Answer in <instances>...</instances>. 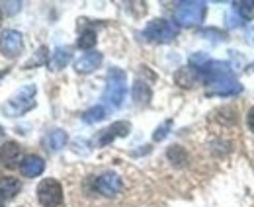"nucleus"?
<instances>
[{
	"mask_svg": "<svg viewBox=\"0 0 254 207\" xmlns=\"http://www.w3.org/2000/svg\"><path fill=\"white\" fill-rule=\"evenodd\" d=\"M35 86L33 84H26L18 90L10 100L8 104L2 108L6 112V116L10 118H16V116H24L26 112H30L33 106H35Z\"/></svg>",
	"mask_w": 254,
	"mask_h": 207,
	"instance_id": "1",
	"label": "nucleus"
},
{
	"mask_svg": "<svg viewBox=\"0 0 254 207\" xmlns=\"http://www.w3.org/2000/svg\"><path fill=\"white\" fill-rule=\"evenodd\" d=\"M127 92V74L122 69H110L108 72V86H106V94L104 98L114 106L120 108L126 100Z\"/></svg>",
	"mask_w": 254,
	"mask_h": 207,
	"instance_id": "2",
	"label": "nucleus"
},
{
	"mask_svg": "<svg viewBox=\"0 0 254 207\" xmlns=\"http://www.w3.org/2000/svg\"><path fill=\"white\" fill-rule=\"evenodd\" d=\"M176 35H178V26L168 20H153L143 30V37L147 41H155V43H168Z\"/></svg>",
	"mask_w": 254,
	"mask_h": 207,
	"instance_id": "3",
	"label": "nucleus"
},
{
	"mask_svg": "<svg viewBox=\"0 0 254 207\" xmlns=\"http://www.w3.org/2000/svg\"><path fill=\"white\" fill-rule=\"evenodd\" d=\"M205 16V2H180L176 12H174V18L180 26H195L203 20Z\"/></svg>",
	"mask_w": 254,
	"mask_h": 207,
	"instance_id": "4",
	"label": "nucleus"
},
{
	"mask_svg": "<svg viewBox=\"0 0 254 207\" xmlns=\"http://www.w3.org/2000/svg\"><path fill=\"white\" fill-rule=\"evenodd\" d=\"M37 200L43 207H59L63 204V188L57 180L45 178L37 186Z\"/></svg>",
	"mask_w": 254,
	"mask_h": 207,
	"instance_id": "5",
	"label": "nucleus"
},
{
	"mask_svg": "<svg viewBox=\"0 0 254 207\" xmlns=\"http://www.w3.org/2000/svg\"><path fill=\"white\" fill-rule=\"evenodd\" d=\"M24 49V39L22 33L16 30H6L0 35V51L8 59H16Z\"/></svg>",
	"mask_w": 254,
	"mask_h": 207,
	"instance_id": "6",
	"label": "nucleus"
},
{
	"mask_svg": "<svg viewBox=\"0 0 254 207\" xmlns=\"http://www.w3.org/2000/svg\"><path fill=\"white\" fill-rule=\"evenodd\" d=\"M94 188L98 194H102L106 198H116L122 192L124 184H122V178L116 172H104L102 176H98L94 180Z\"/></svg>",
	"mask_w": 254,
	"mask_h": 207,
	"instance_id": "7",
	"label": "nucleus"
},
{
	"mask_svg": "<svg viewBox=\"0 0 254 207\" xmlns=\"http://www.w3.org/2000/svg\"><path fill=\"white\" fill-rule=\"evenodd\" d=\"M209 86V94H217V96H235L239 92H243V84L231 74V76H223V78H217L213 82L207 84Z\"/></svg>",
	"mask_w": 254,
	"mask_h": 207,
	"instance_id": "8",
	"label": "nucleus"
},
{
	"mask_svg": "<svg viewBox=\"0 0 254 207\" xmlns=\"http://www.w3.org/2000/svg\"><path fill=\"white\" fill-rule=\"evenodd\" d=\"M129 131H131V125H129L127 121H116V123H112L108 129H104V131L98 135V145H100V147L110 145L116 137H126Z\"/></svg>",
	"mask_w": 254,
	"mask_h": 207,
	"instance_id": "9",
	"label": "nucleus"
},
{
	"mask_svg": "<svg viewBox=\"0 0 254 207\" xmlns=\"http://www.w3.org/2000/svg\"><path fill=\"white\" fill-rule=\"evenodd\" d=\"M22 158V148L18 143L14 141H6L2 147H0V162L6 166V168H16L18 162Z\"/></svg>",
	"mask_w": 254,
	"mask_h": 207,
	"instance_id": "10",
	"label": "nucleus"
},
{
	"mask_svg": "<svg viewBox=\"0 0 254 207\" xmlns=\"http://www.w3.org/2000/svg\"><path fill=\"white\" fill-rule=\"evenodd\" d=\"M20 170H22V174L26 178H37L45 170V162H43V158L37 156V154H28V156L22 160Z\"/></svg>",
	"mask_w": 254,
	"mask_h": 207,
	"instance_id": "11",
	"label": "nucleus"
},
{
	"mask_svg": "<svg viewBox=\"0 0 254 207\" xmlns=\"http://www.w3.org/2000/svg\"><path fill=\"white\" fill-rule=\"evenodd\" d=\"M100 65H102V53L90 51V53H84L80 59L74 63V69H76V72H80V74H88V72L96 70Z\"/></svg>",
	"mask_w": 254,
	"mask_h": 207,
	"instance_id": "12",
	"label": "nucleus"
},
{
	"mask_svg": "<svg viewBox=\"0 0 254 207\" xmlns=\"http://www.w3.org/2000/svg\"><path fill=\"white\" fill-rule=\"evenodd\" d=\"M20 188H22V184L18 178H0V198L2 200H14L20 194Z\"/></svg>",
	"mask_w": 254,
	"mask_h": 207,
	"instance_id": "13",
	"label": "nucleus"
},
{
	"mask_svg": "<svg viewBox=\"0 0 254 207\" xmlns=\"http://www.w3.org/2000/svg\"><path fill=\"white\" fill-rule=\"evenodd\" d=\"M70 57H72V53H70V49H68V47H59V49L53 53L51 61H49L51 70H61V69H64V67L68 65Z\"/></svg>",
	"mask_w": 254,
	"mask_h": 207,
	"instance_id": "14",
	"label": "nucleus"
},
{
	"mask_svg": "<svg viewBox=\"0 0 254 207\" xmlns=\"http://www.w3.org/2000/svg\"><path fill=\"white\" fill-rule=\"evenodd\" d=\"M197 80H201L199 78V74H197V70L193 69V67H186V69H180L178 72H176V82L180 84V86H193Z\"/></svg>",
	"mask_w": 254,
	"mask_h": 207,
	"instance_id": "15",
	"label": "nucleus"
},
{
	"mask_svg": "<svg viewBox=\"0 0 254 207\" xmlns=\"http://www.w3.org/2000/svg\"><path fill=\"white\" fill-rule=\"evenodd\" d=\"M66 141H68V137H66V133H64L63 129H55V131H51V133L45 137V145L51 148V150L63 148L64 145H66Z\"/></svg>",
	"mask_w": 254,
	"mask_h": 207,
	"instance_id": "16",
	"label": "nucleus"
},
{
	"mask_svg": "<svg viewBox=\"0 0 254 207\" xmlns=\"http://www.w3.org/2000/svg\"><path fill=\"white\" fill-rule=\"evenodd\" d=\"M133 98H135V102L139 106H147L149 100H151V88H149V84H145L143 80H137L133 84Z\"/></svg>",
	"mask_w": 254,
	"mask_h": 207,
	"instance_id": "17",
	"label": "nucleus"
},
{
	"mask_svg": "<svg viewBox=\"0 0 254 207\" xmlns=\"http://www.w3.org/2000/svg\"><path fill=\"white\" fill-rule=\"evenodd\" d=\"M166 156H168V160L174 166H184L188 162V152L180 147V145H172V147L166 150Z\"/></svg>",
	"mask_w": 254,
	"mask_h": 207,
	"instance_id": "18",
	"label": "nucleus"
},
{
	"mask_svg": "<svg viewBox=\"0 0 254 207\" xmlns=\"http://www.w3.org/2000/svg\"><path fill=\"white\" fill-rule=\"evenodd\" d=\"M96 45V31L94 30H84L78 37V47L84 51H90Z\"/></svg>",
	"mask_w": 254,
	"mask_h": 207,
	"instance_id": "19",
	"label": "nucleus"
},
{
	"mask_svg": "<svg viewBox=\"0 0 254 207\" xmlns=\"http://www.w3.org/2000/svg\"><path fill=\"white\" fill-rule=\"evenodd\" d=\"M104 118H106V108L104 106H94L88 112H84V116H82V119L86 123H98V121H102Z\"/></svg>",
	"mask_w": 254,
	"mask_h": 207,
	"instance_id": "20",
	"label": "nucleus"
},
{
	"mask_svg": "<svg viewBox=\"0 0 254 207\" xmlns=\"http://www.w3.org/2000/svg\"><path fill=\"white\" fill-rule=\"evenodd\" d=\"M170 127H172V121H170V119H168V121H164L159 129H157V133L153 135V139H155V141H162V139L168 135V129H170Z\"/></svg>",
	"mask_w": 254,
	"mask_h": 207,
	"instance_id": "21",
	"label": "nucleus"
},
{
	"mask_svg": "<svg viewBox=\"0 0 254 207\" xmlns=\"http://www.w3.org/2000/svg\"><path fill=\"white\" fill-rule=\"evenodd\" d=\"M247 123H249V129L254 133V106L249 110V114H247Z\"/></svg>",
	"mask_w": 254,
	"mask_h": 207,
	"instance_id": "22",
	"label": "nucleus"
},
{
	"mask_svg": "<svg viewBox=\"0 0 254 207\" xmlns=\"http://www.w3.org/2000/svg\"><path fill=\"white\" fill-rule=\"evenodd\" d=\"M0 22H2V10H0Z\"/></svg>",
	"mask_w": 254,
	"mask_h": 207,
	"instance_id": "23",
	"label": "nucleus"
},
{
	"mask_svg": "<svg viewBox=\"0 0 254 207\" xmlns=\"http://www.w3.org/2000/svg\"><path fill=\"white\" fill-rule=\"evenodd\" d=\"M0 207H4V204H2V200H0Z\"/></svg>",
	"mask_w": 254,
	"mask_h": 207,
	"instance_id": "24",
	"label": "nucleus"
}]
</instances>
